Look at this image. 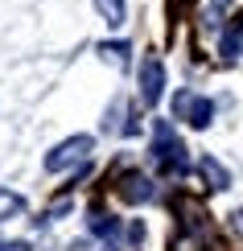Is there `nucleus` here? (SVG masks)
Here are the masks:
<instances>
[{
	"label": "nucleus",
	"instance_id": "6",
	"mask_svg": "<svg viewBox=\"0 0 243 251\" xmlns=\"http://www.w3.org/2000/svg\"><path fill=\"white\" fill-rule=\"evenodd\" d=\"M198 173L206 177V185H210V190H227V185H231V173L215 161V156H198Z\"/></svg>",
	"mask_w": 243,
	"mask_h": 251
},
{
	"label": "nucleus",
	"instance_id": "9",
	"mask_svg": "<svg viewBox=\"0 0 243 251\" xmlns=\"http://www.w3.org/2000/svg\"><path fill=\"white\" fill-rule=\"evenodd\" d=\"M223 58H243V17L231 21V29L223 33Z\"/></svg>",
	"mask_w": 243,
	"mask_h": 251
},
{
	"label": "nucleus",
	"instance_id": "3",
	"mask_svg": "<svg viewBox=\"0 0 243 251\" xmlns=\"http://www.w3.org/2000/svg\"><path fill=\"white\" fill-rule=\"evenodd\" d=\"M173 111H177V120H186L194 132L210 128V120H215V103H210L206 95H194V91H177L173 95Z\"/></svg>",
	"mask_w": 243,
	"mask_h": 251
},
{
	"label": "nucleus",
	"instance_id": "7",
	"mask_svg": "<svg viewBox=\"0 0 243 251\" xmlns=\"http://www.w3.org/2000/svg\"><path fill=\"white\" fill-rule=\"evenodd\" d=\"M95 54H99L103 62H111V66H128L132 50H128V41H99V46H95Z\"/></svg>",
	"mask_w": 243,
	"mask_h": 251
},
{
	"label": "nucleus",
	"instance_id": "5",
	"mask_svg": "<svg viewBox=\"0 0 243 251\" xmlns=\"http://www.w3.org/2000/svg\"><path fill=\"white\" fill-rule=\"evenodd\" d=\"M115 194H120L128 206H144V202H153V198H157V185H153L149 173L128 169V173L120 177V185H115Z\"/></svg>",
	"mask_w": 243,
	"mask_h": 251
},
{
	"label": "nucleus",
	"instance_id": "11",
	"mask_svg": "<svg viewBox=\"0 0 243 251\" xmlns=\"http://www.w3.org/2000/svg\"><path fill=\"white\" fill-rule=\"evenodd\" d=\"M21 210H25V198L17 190H0V223H4V218H17Z\"/></svg>",
	"mask_w": 243,
	"mask_h": 251
},
{
	"label": "nucleus",
	"instance_id": "8",
	"mask_svg": "<svg viewBox=\"0 0 243 251\" xmlns=\"http://www.w3.org/2000/svg\"><path fill=\"white\" fill-rule=\"evenodd\" d=\"M87 226H91V235H103V239H115V235H120V223H115L108 210H91Z\"/></svg>",
	"mask_w": 243,
	"mask_h": 251
},
{
	"label": "nucleus",
	"instance_id": "13",
	"mask_svg": "<svg viewBox=\"0 0 243 251\" xmlns=\"http://www.w3.org/2000/svg\"><path fill=\"white\" fill-rule=\"evenodd\" d=\"M0 251H29V243H21V239H8V243H0Z\"/></svg>",
	"mask_w": 243,
	"mask_h": 251
},
{
	"label": "nucleus",
	"instance_id": "2",
	"mask_svg": "<svg viewBox=\"0 0 243 251\" xmlns=\"http://www.w3.org/2000/svg\"><path fill=\"white\" fill-rule=\"evenodd\" d=\"M91 152H95L91 136H66L62 144H54V149L46 152V169L50 173H66V169H75V165H87Z\"/></svg>",
	"mask_w": 243,
	"mask_h": 251
},
{
	"label": "nucleus",
	"instance_id": "1",
	"mask_svg": "<svg viewBox=\"0 0 243 251\" xmlns=\"http://www.w3.org/2000/svg\"><path fill=\"white\" fill-rule=\"evenodd\" d=\"M153 161L161 165L165 177L189 173V152H186L182 136L173 132V124H169V120H157V124H153Z\"/></svg>",
	"mask_w": 243,
	"mask_h": 251
},
{
	"label": "nucleus",
	"instance_id": "4",
	"mask_svg": "<svg viewBox=\"0 0 243 251\" xmlns=\"http://www.w3.org/2000/svg\"><path fill=\"white\" fill-rule=\"evenodd\" d=\"M161 95H165V62L157 54H149L140 62V103L144 107H157Z\"/></svg>",
	"mask_w": 243,
	"mask_h": 251
},
{
	"label": "nucleus",
	"instance_id": "10",
	"mask_svg": "<svg viewBox=\"0 0 243 251\" xmlns=\"http://www.w3.org/2000/svg\"><path fill=\"white\" fill-rule=\"evenodd\" d=\"M95 13L103 17V25L120 29L124 25V0H95Z\"/></svg>",
	"mask_w": 243,
	"mask_h": 251
},
{
	"label": "nucleus",
	"instance_id": "12",
	"mask_svg": "<svg viewBox=\"0 0 243 251\" xmlns=\"http://www.w3.org/2000/svg\"><path fill=\"white\" fill-rule=\"evenodd\" d=\"M231 4V0H210V4H206V21H202V25H218V17H223V8Z\"/></svg>",
	"mask_w": 243,
	"mask_h": 251
}]
</instances>
